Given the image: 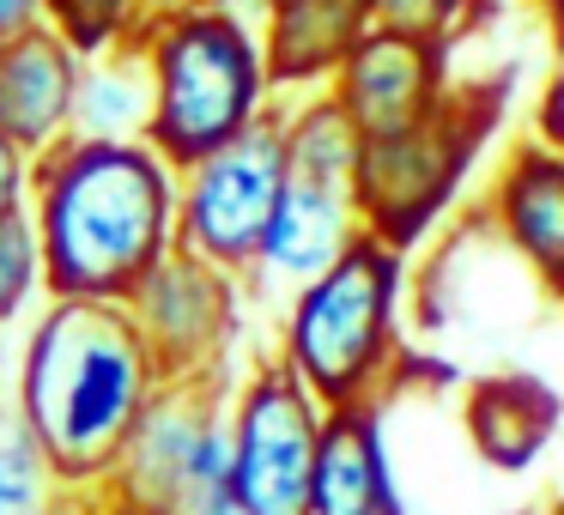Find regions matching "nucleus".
<instances>
[{
  "label": "nucleus",
  "mask_w": 564,
  "mask_h": 515,
  "mask_svg": "<svg viewBox=\"0 0 564 515\" xmlns=\"http://www.w3.org/2000/svg\"><path fill=\"white\" fill-rule=\"evenodd\" d=\"M564 401L552 382L528 376V370H503V376H479L462 401V430L474 442V454L498 473H522L546 454V442L558 437Z\"/></svg>",
  "instance_id": "obj_16"
},
{
  "label": "nucleus",
  "mask_w": 564,
  "mask_h": 515,
  "mask_svg": "<svg viewBox=\"0 0 564 515\" xmlns=\"http://www.w3.org/2000/svg\"><path fill=\"white\" fill-rule=\"evenodd\" d=\"M25 219L43 285L74 304H128L176 249V171L147 140H55L31 164Z\"/></svg>",
  "instance_id": "obj_2"
},
{
  "label": "nucleus",
  "mask_w": 564,
  "mask_h": 515,
  "mask_svg": "<svg viewBox=\"0 0 564 515\" xmlns=\"http://www.w3.org/2000/svg\"><path fill=\"white\" fill-rule=\"evenodd\" d=\"M365 31H370L365 0H273V7H261L256 37L273 98L292 103L328 91V79L340 74V62L358 50Z\"/></svg>",
  "instance_id": "obj_13"
},
{
  "label": "nucleus",
  "mask_w": 564,
  "mask_h": 515,
  "mask_svg": "<svg viewBox=\"0 0 564 515\" xmlns=\"http://www.w3.org/2000/svg\"><path fill=\"white\" fill-rule=\"evenodd\" d=\"M147 25L152 19H147L140 0H43V31H50L55 43H67L79 62L134 50Z\"/></svg>",
  "instance_id": "obj_18"
},
{
  "label": "nucleus",
  "mask_w": 564,
  "mask_h": 515,
  "mask_svg": "<svg viewBox=\"0 0 564 515\" xmlns=\"http://www.w3.org/2000/svg\"><path fill=\"white\" fill-rule=\"evenodd\" d=\"M122 309L140 328L147 352L159 358L164 382H231L243 370L249 292L231 273L171 249L134 285V297Z\"/></svg>",
  "instance_id": "obj_10"
},
{
  "label": "nucleus",
  "mask_w": 564,
  "mask_h": 515,
  "mask_svg": "<svg viewBox=\"0 0 564 515\" xmlns=\"http://www.w3.org/2000/svg\"><path fill=\"white\" fill-rule=\"evenodd\" d=\"M449 43H419L370 25L358 50L340 62V74L328 79V98L358 128V140H382L425 122L449 98Z\"/></svg>",
  "instance_id": "obj_11"
},
{
  "label": "nucleus",
  "mask_w": 564,
  "mask_h": 515,
  "mask_svg": "<svg viewBox=\"0 0 564 515\" xmlns=\"http://www.w3.org/2000/svg\"><path fill=\"white\" fill-rule=\"evenodd\" d=\"M280 140H285V183H280V207L268 219V237H261V255L243 280L249 304L256 297L285 304L297 285L316 280L328 261H340L365 237L352 195L365 140L340 116V103L328 91L280 103Z\"/></svg>",
  "instance_id": "obj_5"
},
{
  "label": "nucleus",
  "mask_w": 564,
  "mask_h": 515,
  "mask_svg": "<svg viewBox=\"0 0 564 515\" xmlns=\"http://www.w3.org/2000/svg\"><path fill=\"white\" fill-rule=\"evenodd\" d=\"M79 98V55L55 43L50 31L0 43V140H13L37 158L43 146L74 134Z\"/></svg>",
  "instance_id": "obj_14"
},
{
  "label": "nucleus",
  "mask_w": 564,
  "mask_h": 515,
  "mask_svg": "<svg viewBox=\"0 0 564 515\" xmlns=\"http://www.w3.org/2000/svg\"><path fill=\"white\" fill-rule=\"evenodd\" d=\"M134 55L147 67V146L171 171L200 164L280 110L249 7L152 19Z\"/></svg>",
  "instance_id": "obj_4"
},
{
  "label": "nucleus",
  "mask_w": 564,
  "mask_h": 515,
  "mask_svg": "<svg viewBox=\"0 0 564 515\" xmlns=\"http://www.w3.org/2000/svg\"><path fill=\"white\" fill-rule=\"evenodd\" d=\"M310 515H406L394 485L382 406H340L322 425L316 479H310Z\"/></svg>",
  "instance_id": "obj_15"
},
{
  "label": "nucleus",
  "mask_w": 564,
  "mask_h": 515,
  "mask_svg": "<svg viewBox=\"0 0 564 515\" xmlns=\"http://www.w3.org/2000/svg\"><path fill=\"white\" fill-rule=\"evenodd\" d=\"M0 515H74V491L50 473V461L7 406H0Z\"/></svg>",
  "instance_id": "obj_19"
},
{
  "label": "nucleus",
  "mask_w": 564,
  "mask_h": 515,
  "mask_svg": "<svg viewBox=\"0 0 564 515\" xmlns=\"http://www.w3.org/2000/svg\"><path fill=\"white\" fill-rule=\"evenodd\" d=\"M486 224L498 243L564 304V158L546 146H510L486 188Z\"/></svg>",
  "instance_id": "obj_12"
},
{
  "label": "nucleus",
  "mask_w": 564,
  "mask_h": 515,
  "mask_svg": "<svg viewBox=\"0 0 564 515\" xmlns=\"http://www.w3.org/2000/svg\"><path fill=\"white\" fill-rule=\"evenodd\" d=\"M322 425H328V406L273 358H249L237 370L225 394L237 515H310Z\"/></svg>",
  "instance_id": "obj_7"
},
{
  "label": "nucleus",
  "mask_w": 564,
  "mask_h": 515,
  "mask_svg": "<svg viewBox=\"0 0 564 515\" xmlns=\"http://www.w3.org/2000/svg\"><path fill=\"white\" fill-rule=\"evenodd\" d=\"M406 255L377 237H358L340 261L304 280L273 321V364L297 376L328 413L382 406V394L406 370Z\"/></svg>",
  "instance_id": "obj_3"
},
{
  "label": "nucleus",
  "mask_w": 564,
  "mask_h": 515,
  "mask_svg": "<svg viewBox=\"0 0 564 515\" xmlns=\"http://www.w3.org/2000/svg\"><path fill=\"white\" fill-rule=\"evenodd\" d=\"M528 7L552 25V37H564V0H528Z\"/></svg>",
  "instance_id": "obj_26"
},
{
  "label": "nucleus",
  "mask_w": 564,
  "mask_h": 515,
  "mask_svg": "<svg viewBox=\"0 0 564 515\" xmlns=\"http://www.w3.org/2000/svg\"><path fill=\"white\" fill-rule=\"evenodd\" d=\"M498 103L503 98L491 86H449V98L425 122L365 140L352 171L365 237L389 243L394 255H413L462 200L467 176L479 164V146L498 128Z\"/></svg>",
  "instance_id": "obj_6"
},
{
  "label": "nucleus",
  "mask_w": 564,
  "mask_h": 515,
  "mask_svg": "<svg viewBox=\"0 0 564 515\" xmlns=\"http://www.w3.org/2000/svg\"><path fill=\"white\" fill-rule=\"evenodd\" d=\"M31 152L13 146V140H0V219H19L31 200Z\"/></svg>",
  "instance_id": "obj_23"
},
{
  "label": "nucleus",
  "mask_w": 564,
  "mask_h": 515,
  "mask_svg": "<svg viewBox=\"0 0 564 515\" xmlns=\"http://www.w3.org/2000/svg\"><path fill=\"white\" fill-rule=\"evenodd\" d=\"M280 183H285V140H280V110H273L249 134H237L231 146L176 171V249L231 273V280H249L268 219L280 207Z\"/></svg>",
  "instance_id": "obj_8"
},
{
  "label": "nucleus",
  "mask_w": 564,
  "mask_h": 515,
  "mask_svg": "<svg viewBox=\"0 0 564 515\" xmlns=\"http://www.w3.org/2000/svg\"><path fill=\"white\" fill-rule=\"evenodd\" d=\"M159 388L164 370L122 304L50 297L13 340L7 413L37 442L50 473L74 497H86L110 485Z\"/></svg>",
  "instance_id": "obj_1"
},
{
  "label": "nucleus",
  "mask_w": 564,
  "mask_h": 515,
  "mask_svg": "<svg viewBox=\"0 0 564 515\" xmlns=\"http://www.w3.org/2000/svg\"><path fill=\"white\" fill-rule=\"evenodd\" d=\"M370 25L394 31V37H419V43H449L462 37V25L479 13V0H365Z\"/></svg>",
  "instance_id": "obj_21"
},
{
  "label": "nucleus",
  "mask_w": 564,
  "mask_h": 515,
  "mask_svg": "<svg viewBox=\"0 0 564 515\" xmlns=\"http://www.w3.org/2000/svg\"><path fill=\"white\" fill-rule=\"evenodd\" d=\"M147 19H176V13H200V7H249V0H140Z\"/></svg>",
  "instance_id": "obj_25"
},
{
  "label": "nucleus",
  "mask_w": 564,
  "mask_h": 515,
  "mask_svg": "<svg viewBox=\"0 0 564 515\" xmlns=\"http://www.w3.org/2000/svg\"><path fill=\"white\" fill-rule=\"evenodd\" d=\"M43 31V0H0V43Z\"/></svg>",
  "instance_id": "obj_24"
},
{
  "label": "nucleus",
  "mask_w": 564,
  "mask_h": 515,
  "mask_svg": "<svg viewBox=\"0 0 564 515\" xmlns=\"http://www.w3.org/2000/svg\"><path fill=\"white\" fill-rule=\"evenodd\" d=\"M225 394L231 382H164L104 491L152 515H188L195 503L231 491Z\"/></svg>",
  "instance_id": "obj_9"
},
{
  "label": "nucleus",
  "mask_w": 564,
  "mask_h": 515,
  "mask_svg": "<svg viewBox=\"0 0 564 515\" xmlns=\"http://www.w3.org/2000/svg\"><path fill=\"white\" fill-rule=\"evenodd\" d=\"M74 134L79 140H147V67H140L134 50L79 62Z\"/></svg>",
  "instance_id": "obj_17"
},
{
  "label": "nucleus",
  "mask_w": 564,
  "mask_h": 515,
  "mask_svg": "<svg viewBox=\"0 0 564 515\" xmlns=\"http://www.w3.org/2000/svg\"><path fill=\"white\" fill-rule=\"evenodd\" d=\"M50 304V285H43V255H37V231L31 219H0V340L19 333L37 309Z\"/></svg>",
  "instance_id": "obj_20"
},
{
  "label": "nucleus",
  "mask_w": 564,
  "mask_h": 515,
  "mask_svg": "<svg viewBox=\"0 0 564 515\" xmlns=\"http://www.w3.org/2000/svg\"><path fill=\"white\" fill-rule=\"evenodd\" d=\"M261 7H273V0H249V13H261Z\"/></svg>",
  "instance_id": "obj_27"
},
{
  "label": "nucleus",
  "mask_w": 564,
  "mask_h": 515,
  "mask_svg": "<svg viewBox=\"0 0 564 515\" xmlns=\"http://www.w3.org/2000/svg\"><path fill=\"white\" fill-rule=\"evenodd\" d=\"M528 128H534V146H546L552 158H564V62L552 67V79L540 86V98H534V116H528Z\"/></svg>",
  "instance_id": "obj_22"
},
{
  "label": "nucleus",
  "mask_w": 564,
  "mask_h": 515,
  "mask_svg": "<svg viewBox=\"0 0 564 515\" xmlns=\"http://www.w3.org/2000/svg\"><path fill=\"white\" fill-rule=\"evenodd\" d=\"M558 515H564V503H558Z\"/></svg>",
  "instance_id": "obj_28"
}]
</instances>
